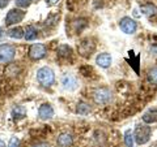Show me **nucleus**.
<instances>
[{
	"label": "nucleus",
	"instance_id": "nucleus-13",
	"mask_svg": "<svg viewBox=\"0 0 157 147\" xmlns=\"http://www.w3.org/2000/svg\"><path fill=\"white\" fill-rule=\"evenodd\" d=\"M143 121L145 124H153L157 121V109H149L143 115Z\"/></svg>",
	"mask_w": 157,
	"mask_h": 147
},
{
	"label": "nucleus",
	"instance_id": "nucleus-17",
	"mask_svg": "<svg viewBox=\"0 0 157 147\" xmlns=\"http://www.w3.org/2000/svg\"><path fill=\"white\" fill-rule=\"evenodd\" d=\"M124 143L126 147H134V134L131 130H127L124 133Z\"/></svg>",
	"mask_w": 157,
	"mask_h": 147
},
{
	"label": "nucleus",
	"instance_id": "nucleus-18",
	"mask_svg": "<svg viewBox=\"0 0 157 147\" xmlns=\"http://www.w3.org/2000/svg\"><path fill=\"white\" fill-rule=\"evenodd\" d=\"M90 112V107L86 103H78L77 104V113L80 115H88Z\"/></svg>",
	"mask_w": 157,
	"mask_h": 147
},
{
	"label": "nucleus",
	"instance_id": "nucleus-27",
	"mask_svg": "<svg viewBox=\"0 0 157 147\" xmlns=\"http://www.w3.org/2000/svg\"><path fill=\"white\" fill-rule=\"evenodd\" d=\"M56 2H58V0H47L46 3H47V5H54Z\"/></svg>",
	"mask_w": 157,
	"mask_h": 147
},
{
	"label": "nucleus",
	"instance_id": "nucleus-1",
	"mask_svg": "<svg viewBox=\"0 0 157 147\" xmlns=\"http://www.w3.org/2000/svg\"><path fill=\"white\" fill-rule=\"evenodd\" d=\"M37 80L42 86L50 87L54 83V81H55V74H54L51 68L43 66L41 69H38V72H37Z\"/></svg>",
	"mask_w": 157,
	"mask_h": 147
},
{
	"label": "nucleus",
	"instance_id": "nucleus-14",
	"mask_svg": "<svg viewBox=\"0 0 157 147\" xmlns=\"http://www.w3.org/2000/svg\"><path fill=\"white\" fill-rule=\"evenodd\" d=\"M24 35H25V30L20 26H16L11 29V30H8V37H11L13 39H21L24 38Z\"/></svg>",
	"mask_w": 157,
	"mask_h": 147
},
{
	"label": "nucleus",
	"instance_id": "nucleus-5",
	"mask_svg": "<svg viewBox=\"0 0 157 147\" xmlns=\"http://www.w3.org/2000/svg\"><path fill=\"white\" fill-rule=\"evenodd\" d=\"M94 48H96V46H94V43H93V41L89 38H86L84 41H81V43L77 47V51L82 57H89L93 53V51H94Z\"/></svg>",
	"mask_w": 157,
	"mask_h": 147
},
{
	"label": "nucleus",
	"instance_id": "nucleus-16",
	"mask_svg": "<svg viewBox=\"0 0 157 147\" xmlns=\"http://www.w3.org/2000/svg\"><path fill=\"white\" fill-rule=\"evenodd\" d=\"M71 53H72V50L68 46L66 45H63L58 48V55L59 57H64V59H68V57H71Z\"/></svg>",
	"mask_w": 157,
	"mask_h": 147
},
{
	"label": "nucleus",
	"instance_id": "nucleus-24",
	"mask_svg": "<svg viewBox=\"0 0 157 147\" xmlns=\"http://www.w3.org/2000/svg\"><path fill=\"white\" fill-rule=\"evenodd\" d=\"M58 18H59V16H51L48 20H46V25H54V23H55L54 21H56Z\"/></svg>",
	"mask_w": 157,
	"mask_h": 147
},
{
	"label": "nucleus",
	"instance_id": "nucleus-2",
	"mask_svg": "<svg viewBox=\"0 0 157 147\" xmlns=\"http://www.w3.org/2000/svg\"><path fill=\"white\" fill-rule=\"evenodd\" d=\"M151 133H152V129L151 126H147V125H139L136 126L135 129V134H134V138L136 141L137 145H145L147 142L149 141L151 138Z\"/></svg>",
	"mask_w": 157,
	"mask_h": 147
},
{
	"label": "nucleus",
	"instance_id": "nucleus-25",
	"mask_svg": "<svg viewBox=\"0 0 157 147\" xmlns=\"http://www.w3.org/2000/svg\"><path fill=\"white\" fill-rule=\"evenodd\" d=\"M9 0H0V8H6L8 5Z\"/></svg>",
	"mask_w": 157,
	"mask_h": 147
},
{
	"label": "nucleus",
	"instance_id": "nucleus-7",
	"mask_svg": "<svg viewBox=\"0 0 157 147\" xmlns=\"http://www.w3.org/2000/svg\"><path fill=\"white\" fill-rule=\"evenodd\" d=\"M29 56L33 60H39V59L46 56V47L42 43H36L29 48Z\"/></svg>",
	"mask_w": 157,
	"mask_h": 147
},
{
	"label": "nucleus",
	"instance_id": "nucleus-21",
	"mask_svg": "<svg viewBox=\"0 0 157 147\" xmlns=\"http://www.w3.org/2000/svg\"><path fill=\"white\" fill-rule=\"evenodd\" d=\"M141 11H143L144 14H148V16H151V14H155L157 12V8L155 5H152V4H148V5H143V7H141Z\"/></svg>",
	"mask_w": 157,
	"mask_h": 147
},
{
	"label": "nucleus",
	"instance_id": "nucleus-20",
	"mask_svg": "<svg viewBox=\"0 0 157 147\" xmlns=\"http://www.w3.org/2000/svg\"><path fill=\"white\" fill-rule=\"evenodd\" d=\"M25 108L24 107H16V108H13V111H12V115H13V117L14 119H22L24 116H25Z\"/></svg>",
	"mask_w": 157,
	"mask_h": 147
},
{
	"label": "nucleus",
	"instance_id": "nucleus-22",
	"mask_svg": "<svg viewBox=\"0 0 157 147\" xmlns=\"http://www.w3.org/2000/svg\"><path fill=\"white\" fill-rule=\"evenodd\" d=\"M32 4V0H16V5L21 8H26Z\"/></svg>",
	"mask_w": 157,
	"mask_h": 147
},
{
	"label": "nucleus",
	"instance_id": "nucleus-23",
	"mask_svg": "<svg viewBox=\"0 0 157 147\" xmlns=\"http://www.w3.org/2000/svg\"><path fill=\"white\" fill-rule=\"evenodd\" d=\"M8 147H20V139L16 138V137H13V138L11 139V142H9Z\"/></svg>",
	"mask_w": 157,
	"mask_h": 147
},
{
	"label": "nucleus",
	"instance_id": "nucleus-3",
	"mask_svg": "<svg viewBox=\"0 0 157 147\" xmlns=\"http://www.w3.org/2000/svg\"><path fill=\"white\" fill-rule=\"evenodd\" d=\"M25 14H26V12L21 11V9H16V8L11 9L6 16V25L11 26V25H14V23H17V22H21L24 20V17H25Z\"/></svg>",
	"mask_w": 157,
	"mask_h": 147
},
{
	"label": "nucleus",
	"instance_id": "nucleus-26",
	"mask_svg": "<svg viewBox=\"0 0 157 147\" xmlns=\"http://www.w3.org/2000/svg\"><path fill=\"white\" fill-rule=\"evenodd\" d=\"M32 147H50L48 146V143H45V142H42V143H37V145H34Z\"/></svg>",
	"mask_w": 157,
	"mask_h": 147
},
{
	"label": "nucleus",
	"instance_id": "nucleus-6",
	"mask_svg": "<svg viewBox=\"0 0 157 147\" xmlns=\"http://www.w3.org/2000/svg\"><path fill=\"white\" fill-rule=\"evenodd\" d=\"M14 53H16V50L14 47L11 45H0V61L8 63L12 61L14 57Z\"/></svg>",
	"mask_w": 157,
	"mask_h": 147
},
{
	"label": "nucleus",
	"instance_id": "nucleus-4",
	"mask_svg": "<svg viewBox=\"0 0 157 147\" xmlns=\"http://www.w3.org/2000/svg\"><path fill=\"white\" fill-rule=\"evenodd\" d=\"M93 99L97 104H106L111 100V92L109 89L106 87H101V89H97L93 94Z\"/></svg>",
	"mask_w": 157,
	"mask_h": 147
},
{
	"label": "nucleus",
	"instance_id": "nucleus-15",
	"mask_svg": "<svg viewBox=\"0 0 157 147\" xmlns=\"http://www.w3.org/2000/svg\"><path fill=\"white\" fill-rule=\"evenodd\" d=\"M24 38L26 39V41H34V39L37 38V29L32 26V25H29L26 26L25 29V35H24Z\"/></svg>",
	"mask_w": 157,
	"mask_h": 147
},
{
	"label": "nucleus",
	"instance_id": "nucleus-19",
	"mask_svg": "<svg viewBox=\"0 0 157 147\" xmlns=\"http://www.w3.org/2000/svg\"><path fill=\"white\" fill-rule=\"evenodd\" d=\"M148 81L152 83V85L157 86V66L152 68V69L148 72Z\"/></svg>",
	"mask_w": 157,
	"mask_h": 147
},
{
	"label": "nucleus",
	"instance_id": "nucleus-12",
	"mask_svg": "<svg viewBox=\"0 0 157 147\" xmlns=\"http://www.w3.org/2000/svg\"><path fill=\"white\" fill-rule=\"evenodd\" d=\"M63 86H64L66 90H75L77 86V82L75 80V77L72 76H64L63 77Z\"/></svg>",
	"mask_w": 157,
	"mask_h": 147
},
{
	"label": "nucleus",
	"instance_id": "nucleus-11",
	"mask_svg": "<svg viewBox=\"0 0 157 147\" xmlns=\"http://www.w3.org/2000/svg\"><path fill=\"white\" fill-rule=\"evenodd\" d=\"M72 143H73V139H72L71 134L64 133V134H60L58 137V145L60 147H70V146H72Z\"/></svg>",
	"mask_w": 157,
	"mask_h": 147
},
{
	"label": "nucleus",
	"instance_id": "nucleus-9",
	"mask_svg": "<svg viewBox=\"0 0 157 147\" xmlns=\"http://www.w3.org/2000/svg\"><path fill=\"white\" fill-rule=\"evenodd\" d=\"M38 115L42 120H50L54 117V109L50 104H42L38 109Z\"/></svg>",
	"mask_w": 157,
	"mask_h": 147
},
{
	"label": "nucleus",
	"instance_id": "nucleus-8",
	"mask_svg": "<svg viewBox=\"0 0 157 147\" xmlns=\"http://www.w3.org/2000/svg\"><path fill=\"white\" fill-rule=\"evenodd\" d=\"M119 27H121V30L126 34H134L136 31L137 25L131 17H123L119 22Z\"/></svg>",
	"mask_w": 157,
	"mask_h": 147
},
{
	"label": "nucleus",
	"instance_id": "nucleus-28",
	"mask_svg": "<svg viewBox=\"0 0 157 147\" xmlns=\"http://www.w3.org/2000/svg\"><path fill=\"white\" fill-rule=\"evenodd\" d=\"M0 147H7V146H6V143H4V142H3L2 139H0Z\"/></svg>",
	"mask_w": 157,
	"mask_h": 147
},
{
	"label": "nucleus",
	"instance_id": "nucleus-10",
	"mask_svg": "<svg viewBox=\"0 0 157 147\" xmlns=\"http://www.w3.org/2000/svg\"><path fill=\"white\" fill-rule=\"evenodd\" d=\"M111 61H113L111 60V56L109 55V53H106V52L100 53V55L97 56V59H96V63L101 68H109L111 65Z\"/></svg>",
	"mask_w": 157,
	"mask_h": 147
}]
</instances>
